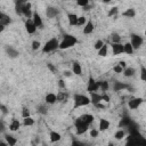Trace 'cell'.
Listing matches in <instances>:
<instances>
[{"label":"cell","instance_id":"cell-5","mask_svg":"<svg viewBox=\"0 0 146 146\" xmlns=\"http://www.w3.org/2000/svg\"><path fill=\"white\" fill-rule=\"evenodd\" d=\"M130 43H131V46H132L133 49H139L143 46V43H144V39H143L141 35L136 34V33H132L130 35Z\"/></svg>","mask_w":146,"mask_h":146},{"label":"cell","instance_id":"cell-40","mask_svg":"<svg viewBox=\"0 0 146 146\" xmlns=\"http://www.w3.org/2000/svg\"><path fill=\"white\" fill-rule=\"evenodd\" d=\"M76 3H78V6H80L82 8H86L89 5V0H76Z\"/></svg>","mask_w":146,"mask_h":146},{"label":"cell","instance_id":"cell-42","mask_svg":"<svg viewBox=\"0 0 146 146\" xmlns=\"http://www.w3.org/2000/svg\"><path fill=\"white\" fill-rule=\"evenodd\" d=\"M30 115H31L30 110H29L27 107H23V110H22V117H27V116H30Z\"/></svg>","mask_w":146,"mask_h":146},{"label":"cell","instance_id":"cell-9","mask_svg":"<svg viewBox=\"0 0 146 146\" xmlns=\"http://www.w3.org/2000/svg\"><path fill=\"white\" fill-rule=\"evenodd\" d=\"M113 90H114V91L132 90V88H131L128 83H124V82H121V81H116V82H114V84H113Z\"/></svg>","mask_w":146,"mask_h":146},{"label":"cell","instance_id":"cell-50","mask_svg":"<svg viewBox=\"0 0 146 146\" xmlns=\"http://www.w3.org/2000/svg\"><path fill=\"white\" fill-rule=\"evenodd\" d=\"M94 106L95 107H97V108H105V105L102 103V102H99V103H96V104H94Z\"/></svg>","mask_w":146,"mask_h":146},{"label":"cell","instance_id":"cell-3","mask_svg":"<svg viewBox=\"0 0 146 146\" xmlns=\"http://www.w3.org/2000/svg\"><path fill=\"white\" fill-rule=\"evenodd\" d=\"M58 46H59V41L56 39V38H51L49 39L44 46L42 47V52H51V51H55L56 49H58Z\"/></svg>","mask_w":146,"mask_h":146},{"label":"cell","instance_id":"cell-15","mask_svg":"<svg viewBox=\"0 0 146 146\" xmlns=\"http://www.w3.org/2000/svg\"><path fill=\"white\" fill-rule=\"evenodd\" d=\"M95 30V24L94 22L91 21H87V23L83 25V29H82V32L83 34H91Z\"/></svg>","mask_w":146,"mask_h":146},{"label":"cell","instance_id":"cell-27","mask_svg":"<svg viewBox=\"0 0 146 146\" xmlns=\"http://www.w3.org/2000/svg\"><path fill=\"white\" fill-rule=\"evenodd\" d=\"M122 16L128 17V18H133V17L136 16V10H135V8H128V9H125V10L122 13Z\"/></svg>","mask_w":146,"mask_h":146},{"label":"cell","instance_id":"cell-35","mask_svg":"<svg viewBox=\"0 0 146 146\" xmlns=\"http://www.w3.org/2000/svg\"><path fill=\"white\" fill-rule=\"evenodd\" d=\"M38 113H40L41 115H46L48 113V108H47L46 104H40L38 106Z\"/></svg>","mask_w":146,"mask_h":146},{"label":"cell","instance_id":"cell-53","mask_svg":"<svg viewBox=\"0 0 146 146\" xmlns=\"http://www.w3.org/2000/svg\"><path fill=\"white\" fill-rule=\"evenodd\" d=\"M5 27H6V26H3V25H1V24H0V34H1L2 32H3V30H5Z\"/></svg>","mask_w":146,"mask_h":146},{"label":"cell","instance_id":"cell-16","mask_svg":"<svg viewBox=\"0 0 146 146\" xmlns=\"http://www.w3.org/2000/svg\"><path fill=\"white\" fill-rule=\"evenodd\" d=\"M111 47H112V52L114 56H119V55L123 54V44L121 42L120 43H112Z\"/></svg>","mask_w":146,"mask_h":146},{"label":"cell","instance_id":"cell-31","mask_svg":"<svg viewBox=\"0 0 146 146\" xmlns=\"http://www.w3.org/2000/svg\"><path fill=\"white\" fill-rule=\"evenodd\" d=\"M98 84H99V90H102L103 92L107 91V90H108V88H110V84H108V82H107V81H105V80L98 81Z\"/></svg>","mask_w":146,"mask_h":146},{"label":"cell","instance_id":"cell-47","mask_svg":"<svg viewBox=\"0 0 146 146\" xmlns=\"http://www.w3.org/2000/svg\"><path fill=\"white\" fill-rule=\"evenodd\" d=\"M58 87H59L60 89H65L66 84H65V81H64L63 79H59V80H58Z\"/></svg>","mask_w":146,"mask_h":146},{"label":"cell","instance_id":"cell-22","mask_svg":"<svg viewBox=\"0 0 146 146\" xmlns=\"http://www.w3.org/2000/svg\"><path fill=\"white\" fill-rule=\"evenodd\" d=\"M10 23H11V18H10L7 14L0 11V24L3 25V26H7V25H9Z\"/></svg>","mask_w":146,"mask_h":146},{"label":"cell","instance_id":"cell-54","mask_svg":"<svg viewBox=\"0 0 146 146\" xmlns=\"http://www.w3.org/2000/svg\"><path fill=\"white\" fill-rule=\"evenodd\" d=\"M112 0H102V2H104V3H110Z\"/></svg>","mask_w":146,"mask_h":146},{"label":"cell","instance_id":"cell-38","mask_svg":"<svg viewBox=\"0 0 146 146\" xmlns=\"http://www.w3.org/2000/svg\"><path fill=\"white\" fill-rule=\"evenodd\" d=\"M86 23H87V18H86L84 16H79V17H78L76 26H83Z\"/></svg>","mask_w":146,"mask_h":146},{"label":"cell","instance_id":"cell-21","mask_svg":"<svg viewBox=\"0 0 146 146\" xmlns=\"http://www.w3.org/2000/svg\"><path fill=\"white\" fill-rule=\"evenodd\" d=\"M44 100H46V104L48 105H52L55 103H57V97H56V94L54 92H48L44 97Z\"/></svg>","mask_w":146,"mask_h":146},{"label":"cell","instance_id":"cell-19","mask_svg":"<svg viewBox=\"0 0 146 146\" xmlns=\"http://www.w3.org/2000/svg\"><path fill=\"white\" fill-rule=\"evenodd\" d=\"M56 97H57V103L65 104L68 100V94L66 91H59L58 94H56Z\"/></svg>","mask_w":146,"mask_h":146},{"label":"cell","instance_id":"cell-34","mask_svg":"<svg viewBox=\"0 0 146 146\" xmlns=\"http://www.w3.org/2000/svg\"><path fill=\"white\" fill-rule=\"evenodd\" d=\"M111 41L112 43H120L121 42V36L119 33H112L111 34Z\"/></svg>","mask_w":146,"mask_h":146},{"label":"cell","instance_id":"cell-8","mask_svg":"<svg viewBox=\"0 0 146 146\" xmlns=\"http://www.w3.org/2000/svg\"><path fill=\"white\" fill-rule=\"evenodd\" d=\"M143 102H144V98H141V97H135V98H132V99H130L128 102V106L131 110H137L143 104Z\"/></svg>","mask_w":146,"mask_h":146},{"label":"cell","instance_id":"cell-41","mask_svg":"<svg viewBox=\"0 0 146 146\" xmlns=\"http://www.w3.org/2000/svg\"><path fill=\"white\" fill-rule=\"evenodd\" d=\"M103 44H104V41L99 39V40H97V41L95 42V44H94V48H95L96 50H98V49H100V48H102V46H103Z\"/></svg>","mask_w":146,"mask_h":146},{"label":"cell","instance_id":"cell-48","mask_svg":"<svg viewBox=\"0 0 146 146\" xmlns=\"http://www.w3.org/2000/svg\"><path fill=\"white\" fill-rule=\"evenodd\" d=\"M5 130H6V124L2 120H0V133H3Z\"/></svg>","mask_w":146,"mask_h":146},{"label":"cell","instance_id":"cell-49","mask_svg":"<svg viewBox=\"0 0 146 146\" xmlns=\"http://www.w3.org/2000/svg\"><path fill=\"white\" fill-rule=\"evenodd\" d=\"M0 111H1L3 114H7V113H8V110H7V107H6L5 105H2V104H0Z\"/></svg>","mask_w":146,"mask_h":146},{"label":"cell","instance_id":"cell-13","mask_svg":"<svg viewBox=\"0 0 146 146\" xmlns=\"http://www.w3.org/2000/svg\"><path fill=\"white\" fill-rule=\"evenodd\" d=\"M89 98H90V104H96L102 102V94H99L98 91H91L89 92Z\"/></svg>","mask_w":146,"mask_h":146},{"label":"cell","instance_id":"cell-52","mask_svg":"<svg viewBox=\"0 0 146 146\" xmlns=\"http://www.w3.org/2000/svg\"><path fill=\"white\" fill-rule=\"evenodd\" d=\"M117 64H120V66H121L122 68H125V67H127V64H125V62H124V60H121V62H119Z\"/></svg>","mask_w":146,"mask_h":146},{"label":"cell","instance_id":"cell-24","mask_svg":"<svg viewBox=\"0 0 146 146\" xmlns=\"http://www.w3.org/2000/svg\"><path fill=\"white\" fill-rule=\"evenodd\" d=\"M49 138H50V141H51V143H57V141H59V140L62 139V136H60V133L57 132V131H50Z\"/></svg>","mask_w":146,"mask_h":146},{"label":"cell","instance_id":"cell-2","mask_svg":"<svg viewBox=\"0 0 146 146\" xmlns=\"http://www.w3.org/2000/svg\"><path fill=\"white\" fill-rule=\"evenodd\" d=\"M73 102H74V108H79L82 106H87L90 104V98L87 95H82V94H75L73 96Z\"/></svg>","mask_w":146,"mask_h":146},{"label":"cell","instance_id":"cell-6","mask_svg":"<svg viewBox=\"0 0 146 146\" xmlns=\"http://www.w3.org/2000/svg\"><path fill=\"white\" fill-rule=\"evenodd\" d=\"M33 11H32V5L31 2L26 1L23 6H22V16H24L25 18H32Z\"/></svg>","mask_w":146,"mask_h":146},{"label":"cell","instance_id":"cell-11","mask_svg":"<svg viewBox=\"0 0 146 146\" xmlns=\"http://www.w3.org/2000/svg\"><path fill=\"white\" fill-rule=\"evenodd\" d=\"M5 51H6V54H7V56L9 57V58H17L18 56H19V51L16 49V48H14V47H11V46H6L5 47Z\"/></svg>","mask_w":146,"mask_h":146},{"label":"cell","instance_id":"cell-33","mask_svg":"<svg viewBox=\"0 0 146 146\" xmlns=\"http://www.w3.org/2000/svg\"><path fill=\"white\" fill-rule=\"evenodd\" d=\"M124 137H125V131L122 130V129H119V130L114 133V138H115L116 140H122Z\"/></svg>","mask_w":146,"mask_h":146},{"label":"cell","instance_id":"cell-26","mask_svg":"<svg viewBox=\"0 0 146 146\" xmlns=\"http://www.w3.org/2000/svg\"><path fill=\"white\" fill-rule=\"evenodd\" d=\"M123 75L125 76V78H131V76H133L135 75V73H136V70L133 68V67H130V66H127L125 68H123Z\"/></svg>","mask_w":146,"mask_h":146},{"label":"cell","instance_id":"cell-4","mask_svg":"<svg viewBox=\"0 0 146 146\" xmlns=\"http://www.w3.org/2000/svg\"><path fill=\"white\" fill-rule=\"evenodd\" d=\"M74 127H75L76 135H83V133L87 132V130L89 128V124L87 122H84L83 120H81L80 117H78L74 122Z\"/></svg>","mask_w":146,"mask_h":146},{"label":"cell","instance_id":"cell-39","mask_svg":"<svg viewBox=\"0 0 146 146\" xmlns=\"http://www.w3.org/2000/svg\"><path fill=\"white\" fill-rule=\"evenodd\" d=\"M140 79L141 81H146V68L144 65H140Z\"/></svg>","mask_w":146,"mask_h":146},{"label":"cell","instance_id":"cell-30","mask_svg":"<svg viewBox=\"0 0 146 146\" xmlns=\"http://www.w3.org/2000/svg\"><path fill=\"white\" fill-rule=\"evenodd\" d=\"M107 50H108V47H107L106 43H104V44L102 46V48L97 50V51H98V56H100V57H106V56H107Z\"/></svg>","mask_w":146,"mask_h":146},{"label":"cell","instance_id":"cell-45","mask_svg":"<svg viewBox=\"0 0 146 146\" xmlns=\"http://www.w3.org/2000/svg\"><path fill=\"white\" fill-rule=\"evenodd\" d=\"M110 100H111V97L106 94V91L103 92V94H102V102H106V103H108Z\"/></svg>","mask_w":146,"mask_h":146},{"label":"cell","instance_id":"cell-37","mask_svg":"<svg viewBox=\"0 0 146 146\" xmlns=\"http://www.w3.org/2000/svg\"><path fill=\"white\" fill-rule=\"evenodd\" d=\"M40 47H41V42L40 41H38V40H33L32 41V44H31V48H32V50H38V49H40Z\"/></svg>","mask_w":146,"mask_h":146},{"label":"cell","instance_id":"cell-20","mask_svg":"<svg viewBox=\"0 0 146 146\" xmlns=\"http://www.w3.org/2000/svg\"><path fill=\"white\" fill-rule=\"evenodd\" d=\"M111 125V122L106 119H100L99 123H98V130L99 131H106Z\"/></svg>","mask_w":146,"mask_h":146},{"label":"cell","instance_id":"cell-7","mask_svg":"<svg viewBox=\"0 0 146 146\" xmlns=\"http://www.w3.org/2000/svg\"><path fill=\"white\" fill-rule=\"evenodd\" d=\"M87 90H88V92H91V91H99V84H98V81H96L94 78L90 76L89 80H88Z\"/></svg>","mask_w":146,"mask_h":146},{"label":"cell","instance_id":"cell-55","mask_svg":"<svg viewBox=\"0 0 146 146\" xmlns=\"http://www.w3.org/2000/svg\"><path fill=\"white\" fill-rule=\"evenodd\" d=\"M89 1H94V0H89Z\"/></svg>","mask_w":146,"mask_h":146},{"label":"cell","instance_id":"cell-18","mask_svg":"<svg viewBox=\"0 0 146 146\" xmlns=\"http://www.w3.org/2000/svg\"><path fill=\"white\" fill-rule=\"evenodd\" d=\"M72 73L78 75V76L82 75V66L78 60H74L72 64Z\"/></svg>","mask_w":146,"mask_h":146},{"label":"cell","instance_id":"cell-10","mask_svg":"<svg viewBox=\"0 0 146 146\" xmlns=\"http://www.w3.org/2000/svg\"><path fill=\"white\" fill-rule=\"evenodd\" d=\"M58 14H59V9L55 6H48L46 8V16L48 18H54V17L58 16Z\"/></svg>","mask_w":146,"mask_h":146},{"label":"cell","instance_id":"cell-51","mask_svg":"<svg viewBox=\"0 0 146 146\" xmlns=\"http://www.w3.org/2000/svg\"><path fill=\"white\" fill-rule=\"evenodd\" d=\"M72 74H73L72 71H64V72H63V75H64L65 78H70Z\"/></svg>","mask_w":146,"mask_h":146},{"label":"cell","instance_id":"cell-17","mask_svg":"<svg viewBox=\"0 0 146 146\" xmlns=\"http://www.w3.org/2000/svg\"><path fill=\"white\" fill-rule=\"evenodd\" d=\"M21 127H22V123H21L19 120H17V119H15V117L11 119V121H10V123H9V130H10V131H13V132L18 131Z\"/></svg>","mask_w":146,"mask_h":146},{"label":"cell","instance_id":"cell-12","mask_svg":"<svg viewBox=\"0 0 146 146\" xmlns=\"http://www.w3.org/2000/svg\"><path fill=\"white\" fill-rule=\"evenodd\" d=\"M25 30H26V32L30 33V34L35 33L36 26H35V24L33 23L32 18H26V21H25Z\"/></svg>","mask_w":146,"mask_h":146},{"label":"cell","instance_id":"cell-29","mask_svg":"<svg viewBox=\"0 0 146 146\" xmlns=\"http://www.w3.org/2000/svg\"><path fill=\"white\" fill-rule=\"evenodd\" d=\"M135 51V49L132 48L131 43L130 42H127L123 44V54H127V55H132Z\"/></svg>","mask_w":146,"mask_h":146},{"label":"cell","instance_id":"cell-44","mask_svg":"<svg viewBox=\"0 0 146 146\" xmlns=\"http://www.w3.org/2000/svg\"><path fill=\"white\" fill-rule=\"evenodd\" d=\"M113 71H114L115 73H122V72H123V68L120 66V64H116V65L113 66Z\"/></svg>","mask_w":146,"mask_h":146},{"label":"cell","instance_id":"cell-14","mask_svg":"<svg viewBox=\"0 0 146 146\" xmlns=\"http://www.w3.org/2000/svg\"><path fill=\"white\" fill-rule=\"evenodd\" d=\"M32 21H33V23L35 24L36 29H38V27H42V26H43V21H42V17L40 16V14H39V13L33 11V15H32Z\"/></svg>","mask_w":146,"mask_h":146},{"label":"cell","instance_id":"cell-28","mask_svg":"<svg viewBox=\"0 0 146 146\" xmlns=\"http://www.w3.org/2000/svg\"><path fill=\"white\" fill-rule=\"evenodd\" d=\"M79 117H80L81 120H83L84 122H87L89 125H90V124L94 122V119H95V117H94V115H91V114H88V113H86V114H82V115H80Z\"/></svg>","mask_w":146,"mask_h":146},{"label":"cell","instance_id":"cell-43","mask_svg":"<svg viewBox=\"0 0 146 146\" xmlns=\"http://www.w3.org/2000/svg\"><path fill=\"white\" fill-rule=\"evenodd\" d=\"M98 135H99V130L98 129H91L90 130V137L91 138H96V137H98Z\"/></svg>","mask_w":146,"mask_h":146},{"label":"cell","instance_id":"cell-23","mask_svg":"<svg viewBox=\"0 0 146 146\" xmlns=\"http://www.w3.org/2000/svg\"><path fill=\"white\" fill-rule=\"evenodd\" d=\"M78 15L76 14H73V13H68L67 14V21H68V25L70 26H76V23H78Z\"/></svg>","mask_w":146,"mask_h":146},{"label":"cell","instance_id":"cell-25","mask_svg":"<svg viewBox=\"0 0 146 146\" xmlns=\"http://www.w3.org/2000/svg\"><path fill=\"white\" fill-rule=\"evenodd\" d=\"M5 139H6L7 145H9V146H15L17 144V138L15 136H13V135H6Z\"/></svg>","mask_w":146,"mask_h":146},{"label":"cell","instance_id":"cell-1","mask_svg":"<svg viewBox=\"0 0 146 146\" xmlns=\"http://www.w3.org/2000/svg\"><path fill=\"white\" fill-rule=\"evenodd\" d=\"M76 43H78V39L74 35H72V34H64L62 41L59 42L58 49L66 50V49H70V48L74 47Z\"/></svg>","mask_w":146,"mask_h":146},{"label":"cell","instance_id":"cell-36","mask_svg":"<svg viewBox=\"0 0 146 146\" xmlns=\"http://www.w3.org/2000/svg\"><path fill=\"white\" fill-rule=\"evenodd\" d=\"M117 14H119V8H117V7H113V8H111L110 11H108V16H110V17H116Z\"/></svg>","mask_w":146,"mask_h":146},{"label":"cell","instance_id":"cell-32","mask_svg":"<svg viewBox=\"0 0 146 146\" xmlns=\"http://www.w3.org/2000/svg\"><path fill=\"white\" fill-rule=\"evenodd\" d=\"M24 127H31V125H33L34 124V120H33V117L30 115V116H27V117H23V123H22Z\"/></svg>","mask_w":146,"mask_h":146},{"label":"cell","instance_id":"cell-46","mask_svg":"<svg viewBox=\"0 0 146 146\" xmlns=\"http://www.w3.org/2000/svg\"><path fill=\"white\" fill-rule=\"evenodd\" d=\"M47 67H48V68H49V70H50L52 73H56V72H57L56 66H55V65H52L51 63H48V64H47Z\"/></svg>","mask_w":146,"mask_h":146}]
</instances>
